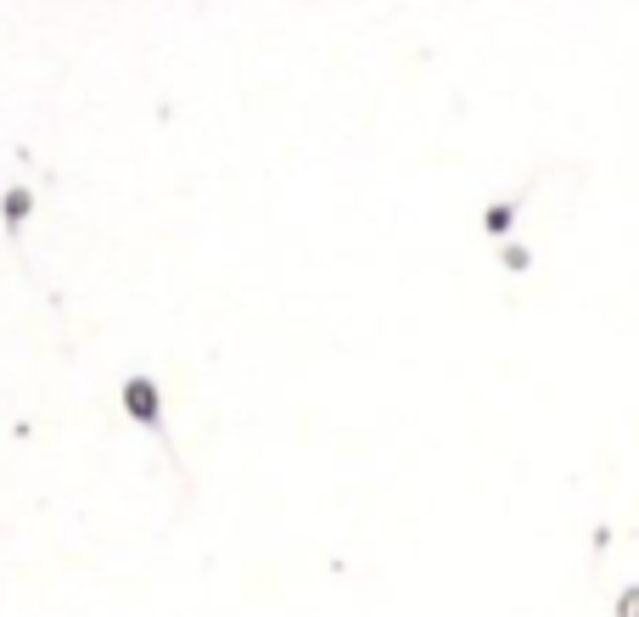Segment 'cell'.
<instances>
[{"mask_svg": "<svg viewBox=\"0 0 639 617\" xmlns=\"http://www.w3.org/2000/svg\"><path fill=\"white\" fill-rule=\"evenodd\" d=\"M511 225H516V202H494L483 214V230L488 236H511Z\"/></svg>", "mask_w": 639, "mask_h": 617, "instance_id": "3", "label": "cell"}, {"mask_svg": "<svg viewBox=\"0 0 639 617\" xmlns=\"http://www.w3.org/2000/svg\"><path fill=\"white\" fill-rule=\"evenodd\" d=\"M118 404H124V416L135 421V427L157 432V438H169V427H163V388H157V376L129 371L124 388H118Z\"/></svg>", "mask_w": 639, "mask_h": 617, "instance_id": "1", "label": "cell"}, {"mask_svg": "<svg viewBox=\"0 0 639 617\" xmlns=\"http://www.w3.org/2000/svg\"><path fill=\"white\" fill-rule=\"evenodd\" d=\"M617 617H639V584H628L623 595H617Z\"/></svg>", "mask_w": 639, "mask_h": 617, "instance_id": "5", "label": "cell"}, {"mask_svg": "<svg viewBox=\"0 0 639 617\" xmlns=\"http://www.w3.org/2000/svg\"><path fill=\"white\" fill-rule=\"evenodd\" d=\"M527 264H533V253L522 242H505V270H527Z\"/></svg>", "mask_w": 639, "mask_h": 617, "instance_id": "4", "label": "cell"}, {"mask_svg": "<svg viewBox=\"0 0 639 617\" xmlns=\"http://www.w3.org/2000/svg\"><path fill=\"white\" fill-rule=\"evenodd\" d=\"M34 202H40V191H34V186H6V191H0V230H6V236H23Z\"/></svg>", "mask_w": 639, "mask_h": 617, "instance_id": "2", "label": "cell"}]
</instances>
